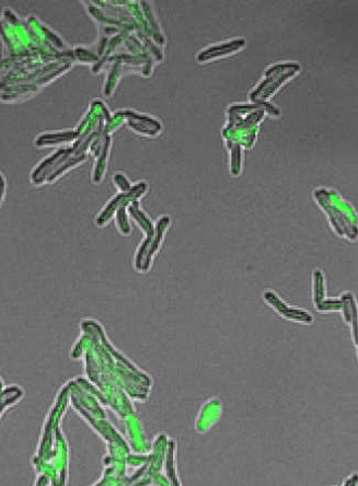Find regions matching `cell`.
<instances>
[{
	"label": "cell",
	"mask_w": 358,
	"mask_h": 486,
	"mask_svg": "<svg viewBox=\"0 0 358 486\" xmlns=\"http://www.w3.org/2000/svg\"><path fill=\"white\" fill-rule=\"evenodd\" d=\"M264 300L272 306V308L275 309L278 314H282L284 318L292 321L302 322V324H312L314 318L309 312H302L295 308H290L283 300H280V297L274 292H268L264 294Z\"/></svg>",
	"instance_id": "1"
}]
</instances>
